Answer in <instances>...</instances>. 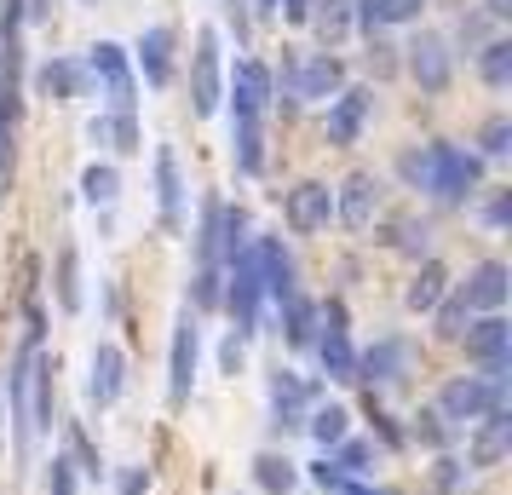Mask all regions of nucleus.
Masks as SVG:
<instances>
[{
  "mask_svg": "<svg viewBox=\"0 0 512 495\" xmlns=\"http://www.w3.org/2000/svg\"><path fill=\"white\" fill-rule=\"evenodd\" d=\"M104 144H116L121 156L139 150V121H133V110H116V121H104Z\"/></svg>",
  "mask_w": 512,
  "mask_h": 495,
  "instance_id": "obj_31",
  "label": "nucleus"
},
{
  "mask_svg": "<svg viewBox=\"0 0 512 495\" xmlns=\"http://www.w3.org/2000/svg\"><path fill=\"white\" fill-rule=\"evenodd\" d=\"M139 64L150 75V87H167V75H173V29H144Z\"/></svg>",
  "mask_w": 512,
  "mask_h": 495,
  "instance_id": "obj_21",
  "label": "nucleus"
},
{
  "mask_svg": "<svg viewBox=\"0 0 512 495\" xmlns=\"http://www.w3.org/2000/svg\"><path fill=\"white\" fill-rule=\"evenodd\" d=\"M236 167L242 173H259L265 167V150H259V121H236Z\"/></svg>",
  "mask_w": 512,
  "mask_h": 495,
  "instance_id": "obj_29",
  "label": "nucleus"
},
{
  "mask_svg": "<svg viewBox=\"0 0 512 495\" xmlns=\"http://www.w3.org/2000/svg\"><path fill=\"white\" fill-rule=\"evenodd\" d=\"M415 438H420V444H432V449H443V444H449V421H443L438 409H420V415H415Z\"/></svg>",
  "mask_w": 512,
  "mask_h": 495,
  "instance_id": "obj_35",
  "label": "nucleus"
},
{
  "mask_svg": "<svg viewBox=\"0 0 512 495\" xmlns=\"http://www.w3.org/2000/svg\"><path fill=\"white\" fill-rule=\"evenodd\" d=\"M81 190H87V202H93V208H110V202L121 196L116 167H87V173H81Z\"/></svg>",
  "mask_w": 512,
  "mask_h": 495,
  "instance_id": "obj_28",
  "label": "nucleus"
},
{
  "mask_svg": "<svg viewBox=\"0 0 512 495\" xmlns=\"http://www.w3.org/2000/svg\"><path fill=\"white\" fill-rule=\"evenodd\" d=\"M403 179L426 190V179H432V150H426V156H420V150H415V156H403Z\"/></svg>",
  "mask_w": 512,
  "mask_h": 495,
  "instance_id": "obj_40",
  "label": "nucleus"
},
{
  "mask_svg": "<svg viewBox=\"0 0 512 495\" xmlns=\"http://www.w3.org/2000/svg\"><path fill=\"white\" fill-rule=\"evenodd\" d=\"M41 87H47L52 98H75L81 75H75V64H64V58H58V64H47V70H41Z\"/></svg>",
  "mask_w": 512,
  "mask_h": 495,
  "instance_id": "obj_32",
  "label": "nucleus"
},
{
  "mask_svg": "<svg viewBox=\"0 0 512 495\" xmlns=\"http://www.w3.org/2000/svg\"><path fill=\"white\" fill-rule=\"evenodd\" d=\"M403 369H409V346L403 340H380L369 357H357V380H374V386L403 380Z\"/></svg>",
  "mask_w": 512,
  "mask_h": 495,
  "instance_id": "obj_19",
  "label": "nucleus"
},
{
  "mask_svg": "<svg viewBox=\"0 0 512 495\" xmlns=\"http://www.w3.org/2000/svg\"><path fill=\"white\" fill-rule=\"evenodd\" d=\"M282 311H288V340H294V346H311V323H317V311L305 306L300 294H294Z\"/></svg>",
  "mask_w": 512,
  "mask_h": 495,
  "instance_id": "obj_34",
  "label": "nucleus"
},
{
  "mask_svg": "<svg viewBox=\"0 0 512 495\" xmlns=\"http://www.w3.org/2000/svg\"><path fill=\"white\" fill-rule=\"evenodd\" d=\"M374 202H380V185H374L369 173H351L346 185H340V219H346L351 231H363L374 219Z\"/></svg>",
  "mask_w": 512,
  "mask_h": 495,
  "instance_id": "obj_20",
  "label": "nucleus"
},
{
  "mask_svg": "<svg viewBox=\"0 0 512 495\" xmlns=\"http://www.w3.org/2000/svg\"><path fill=\"white\" fill-rule=\"evenodd\" d=\"M219 357H225V369L236 375V369H242V340L231 334V340H225V352H219Z\"/></svg>",
  "mask_w": 512,
  "mask_h": 495,
  "instance_id": "obj_47",
  "label": "nucleus"
},
{
  "mask_svg": "<svg viewBox=\"0 0 512 495\" xmlns=\"http://www.w3.org/2000/svg\"><path fill=\"white\" fill-rule=\"evenodd\" d=\"M484 150H489V156H507V150H512V121L507 116H495L484 127Z\"/></svg>",
  "mask_w": 512,
  "mask_h": 495,
  "instance_id": "obj_38",
  "label": "nucleus"
},
{
  "mask_svg": "<svg viewBox=\"0 0 512 495\" xmlns=\"http://www.w3.org/2000/svg\"><path fill=\"white\" fill-rule=\"evenodd\" d=\"M305 403H311V386H305L294 369H277V375H271V426H277V432H294V426H305V421H300Z\"/></svg>",
  "mask_w": 512,
  "mask_h": 495,
  "instance_id": "obj_10",
  "label": "nucleus"
},
{
  "mask_svg": "<svg viewBox=\"0 0 512 495\" xmlns=\"http://www.w3.org/2000/svg\"><path fill=\"white\" fill-rule=\"evenodd\" d=\"M374 110V93L369 87H351V93L334 98V110H328V144H351L363 133V121Z\"/></svg>",
  "mask_w": 512,
  "mask_h": 495,
  "instance_id": "obj_11",
  "label": "nucleus"
},
{
  "mask_svg": "<svg viewBox=\"0 0 512 495\" xmlns=\"http://www.w3.org/2000/svg\"><path fill=\"white\" fill-rule=\"evenodd\" d=\"M144 490H150V472H144V467H133L127 478H121V490H116V495H144Z\"/></svg>",
  "mask_w": 512,
  "mask_h": 495,
  "instance_id": "obj_45",
  "label": "nucleus"
},
{
  "mask_svg": "<svg viewBox=\"0 0 512 495\" xmlns=\"http://www.w3.org/2000/svg\"><path fill=\"white\" fill-rule=\"evenodd\" d=\"M282 87H288V98H300V104L328 98V93H340V64H334L328 52H305V58H294V64H288Z\"/></svg>",
  "mask_w": 512,
  "mask_h": 495,
  "instance_id": "obj_4",
  "label": "nucleus"
},
{
  "mask_svg": "<svg viewBox=\"0 0 512 495\" xmlns=\"http://www.w3.org/2000/svg\"><path fill=\"white\" fill-rule=\"evenodd\" d=\"M277 12L288 24H305V18H311V0H277Z\"/></svg>",
  "mask_w": 512,
  "mask_h": 495,
  "instance_id": "obj_44",
  "label": "nucleus"
},
{
  "mask_svg": "<svg viewBox=\"0 0 512 495\" xmlns=\"http://www.w3.org/2000/svg\"><path fill=\"white\" fill-rule=\"evenodd\" d=\"M311 6H323V12L305 18V24H317V41H323V47H340L346 29H351V6L346 0H311Z\"/></svg>",
  "mask_w": 512,
  "mask_h": 495,
  "instance_id": "obj_23",
  "label": "nucleus"
},
{
  "mask_svg": "<svg viewBox=\"0 0 512 495\" xmlns=\"http://www.w3.org/2000/svg\"><path fill=\"white\" fill-rule=\"evenodd\" d=\"M461 340H466V357H478L484 369H507V340H512V329L501 323V317H484V323H472Z\"/></svg>",
  "mask_w": 512,
  "mask_h": 495,
  "instance_id": "obj_15",
  "label": "nucleus"
},
{
  "mask_svg": "<svg viewBox=\"0 0 512 495\" xmlns=\"http://www.w3.org/2000/svg\"><path fill=\"white\" fill-rule=\"evenodd\" d=\"M70 444H75V455H81V461H87V472H98V455H93V444H87V438H81V432H70Z\"/></svg>",
  "mask_w": 512,
  "mask_h": 495,
  "instance_id": "obj_46",
  "label": "nucleus"
},
{
  "mask_svg": "<svg viewBox=\"0 0 512 495\" xmlns=\"http://www.w3.org/2000/svg\"><path fill=\"white\" fill-rule=\"evenodd\" d=\"M328 334H323V369L328 380H357V352H351V340H346V311L340 306H328Z\"/></svg>",
  "mask_w": 512,
  "mask_h": 495,
  "instance_id": "obj_14",
  "label": "nucleus"
},
{
  "mask_svg": "<svg viewBox=\"0 0 512 495\" xmlns=\"http://www.w3.org/2000/svg\"><path fill=\"white\" fill-rule=\"evenodd\" d=\"M219 35L213 29H202L196 35V70H190V110L196 116H213L219 110Z\"/></svg>",
  "mask_w": 512,
  "mask_h": 495,
  "instance_id": "obj_5",
  "label": "nucleus"
},
{
  "mask_svg": "<svg viewBox=\"0 0 512 495\" xmlns=\"http://www.w3.org/2000/svg\"><path fill=\"white\" fill-rule=\"evenodd\" d=\"M340 467H346V472H369L374 467V444H363V438L340 444Z\"/></svg>",
  "mask_w": 512,
  "mask_h": 495,
  "instance_id": "obj_37",
  "label": "nucleus"
},
{
  "mask_svg": "<svg viewBox=\"0 0 512 495\" xmlns=\"http://www.w3.org/2000/svg\"><path fill=\"white\" fill-rule=\"evenodd\" d=\"M328 213H334V190H328V185L305 179V185L288 190V225H294L300 236L323 231V225H328Z\"/></svg>",
  "mask_w": 512,
  "mask_h": 495,
  "instance_id": "obj_8",
  "label": "nucleus"
},
{
  "mask_svg": "<svg viewBox=\"0 0 512 495\" xmlns=\"http://www.w3.org/2000/svg\"><path fill=\"white\" fill-rule=\"evenodd\" d=\"M507 444H512V415H507V403H501V409H489L484 415L478 438H472V467H501Z\"/></svg>",
  "mask_w": 512,
  "mask_h": 495,
  "instance_id": "obj_16",
  "label": "nucleus"
},
{
  "mask_svg": "<svg viewBox=\"0 0 512 495\" xmlns=\"http://www.w3.org/2000/svg\"><path fill=\"white\" fill-rule=\"evenodd\" d=\"M121 386H127V357L116 346H98L93 352V380H87V392H93L98 409H110L121 398Z\"/></svg>",
  "mask_w": 512,
  "mask_h": 495,
  "instance_id": "obj_17",
  "label": "nucleus"
},
{
  "mask_svg": "<svg viewBox=\"0 0 512 495\" xmlns=\"http://www.w3.org/2000/svg\"><path fill=\"white\" fill-rule=\"evenodd\" d=\"M340 495H380V490H363V484H351V478H346V484H340Z\"/></svg>",
  "mask_w": 512,
  "mask_h": 495,
  "instance_id": "obj_48",
  "label": "nucleus"
},
{
  "mask_svg": "<svg viewBox=\"0 0 512 495\" xmlns=\"http://www.w3.org/2000/svg\"><path fill=\"white\" fill-rule=\"evenodd\" d=\"M443 283H449V277H443V265L426 260V265H420V277L409 283V311H432L443 300Z\"/></svg>",
  "mask_w": 512,
  "mask_h": 495,
  "instance_id": "obj_26",
  "label": "nucleus"
},
{
  "mask_svg": "<svg viewBox=\"0 0 512 495\" xmlns=\"http://www.w3.org/2000/svg\"><path fill=\"white\" fill-rule=\"evenodd\" d=\"M466 329H472V311H466L461 300H449V306L438 311V334H443V340H461Z\"/></svg>",
  "mask_w": 512,
  "mask_h": 495,
  "instance_id": "obj_36",
  "label": "nucleus"
},
{
  "mask_svg": "<svg viewBox=\"0 0 512 495\" xmlns=\"http://www.w3.org/2000/svg\"><path fill=\"white\" fill-rule=\"evenodd\" d=\"M409 75H415L426 93H443L449 87V47H443L438 35H420L415 47H409Z\"/></svg>",
  "mask_w": 512,
  "mask_h": 495,
  "instance_id": "obj_13",
  "label": "nucleus"
},
{
  "mask_svg": "<svg viewBox=\"0 0 512 495\" xmlns=\"http://www.w3.org/2000/svg\"><path fill=\"white\" fill-rule=\"evenodd\" d=\"M357 12H363V24L374 35L380 24H409V18H420V0H363Z\"/></svg>",
  "mask_w": 512,
  "mask_h": 495,
  "instance_id": "obj_25",
  "label": "nucleus"
},
{
  "mask_svg": "<svg viewBox=\"0 0 512 495\" xmlns=\"http://www.w3.org/2000/svg\"><path fill=\"white\" fill-rule=\"evenodd\" d=\"M254 478H259V484H265L271 495H288L294 484H300V472H294V461H288V455H271V449H265V455L254 461Z\"/></svg>",
  "mask_w": 512,
  "mask_h": 495,
  "instance_id": "obj_24",
  "label": "nucleus"
},
{
  "mask_svg": "<svg viewBox=\"0 0 512 495\" xmlns=\"http://www.w3.org/2000/svg\"><path fill=\"white\" fill-rule=\"evenodd\" d=\"M58 306L64 311H81V277H75V248L58 254Z\"/></svg>",
  "mask_w": 512,
  "mask_h": 495,
  "instance_id": "obj_30",
  "label": "nucleus"
},
{
  "mask_svg": "<svg viewBox=\"0 0 512 495\" xmlns=\"http://www.w3.org/2000/svg\"><path fill=\"white\" fill-rule=\"evenodd\" d=\"M156 196H162V225L179 231V196H185V185H179V156L173 150H156Z\"/></svg>",
  "mask_w": 512,
  "mask_h": 495,
  "instance_id": "obj_22",
  "label": "nucleus"
},
{
  "mask_svg": "<svg viewBox=\"0 0 512 495\" xmlns=\"http://www.w3.org/2000/svg\"><path fill=\"white\" fill-rule=\"evenodd\" d=\"M501 392H507V369H484V375H455L449 386L438 392V409L443 421H484L489 409H501Z\"/></svg>",
  "mask_w": 512,
  "mask_h": 495,
  "instance_id": "obj_1",
  "label": "nucleus"
},
{
  "mask_svg": "<svg viewBox=\"0 0 512 495\" xmlns=\"http://www.w3.org/2000/svg\"><path fill=\"white\" fill-rule=\"evenodd\" d=\"M47 495H75V461H52V472H47Z\"/></svg>",
  "mask_w": 512,
  "mask_h": 495,
  "instance_id": "obj_39",
  "label": "nucleus"
},
{
  "mask_svg": "<svg viewBox=\"0 0 512 495\" xmlns=\"http://www.w3.org/2000/svg\"><path fill=\"white\" fill-rule=\"evenodd\" d=\"M231 104H236V121H259L265 116V104H271V75H265V64H254V58H242L231 75Z\"/></svg>",
  "mask_w": 512,
  "mask_h": 495,
  "instance_id": "obj_9",
  "label": "nucleus"
},
{
  "mask_svg": "<svg viewBox=\"0 0 512 495\" xmlns=\"http://www.w3.org/2000/svg\"><path fill=\"white\" fill-rule=\"evenodd\" d=\"M259 300H265L259 260H254V248H242V254H231V294H225V306H231V317H236V334H254Z\"/></svg>",
  "mask_w": 512,
  "mask_h": 495,
  "instance_id": "obj_3",
  "label": "nucleus"
},
{
  "mask_svg": "<svg viewBox=\"0 0 512 495\" xmlns=\"http://www.w3.org/2000/svg\"><path fill=\"white\" fill-rule=\"evenodd\" d=\"M305 426H311V438H317V444L328 449V444H346V426H351V415L340 409V403H323V409H317V415H311Z\"/></svg>",
  "mask_w": 512,
  "mask_h": 495,
  "instance_id": "obj_27",
  "label": "nucleus"
},
{
  "mask_svg": "<svg viewBox=\"0 0 512 495\" xmlns=\"http://www.w3.org/2000/svg\"><path fill=\"white\" fill-rule=\"evenodd\" d=\"M196 306H219V277H213V265H202V277H196Z\"/></svg>",
  "mask_w": 512,
  "mask_h": 495,
  "instance_id": "obj_41",
  "label": "nucleus"
},
{
  "mask_svg": "<svg viewBox=\"0 0 512 495\" xmlns=\"http://www.w3.org/2000/svg\"><path fill=\"white\" fill-rule=\"evenodd\" d=\"M484 81H489V87H507V81H512V47H507V41L484 47Z\"/></svg>",
  "mask_w": 512,
  "mask_h": 495,
  "instance_id": "obj_33",
  "label": "nucleus"
},
{
  "mask_svg": "<svg viewBox=\"0 0 512 495\" xmlns=\"http://www.w3.org/2000/svg\"><path fill=\"white\" fill-rule=\"evenodd\" d=\"M461 478H466L461 461H449V455H443V461H438V484H443V490H461Z\"/></svg>",
  "mask_w": 512,
  "mask_h": 495,
  "instance_id": "obj_43",
  "label": "nucleus"
},
{
  "mask_svg": "<svg viewBox=\"0 0 512 495\" xmlns=\"http://www.w3.org/2000/svg\"><path fill=\"white\" fill-rule=\"evenodd\" d=\"M35 346L18 357V369H12V432H18V449H29V432H35V415H29V380H35Z\"/></svg>",
  "mask_w": 512,
  "mask_h": 495,
  "instance_id": "obj_18",
  "label": "nucleus"
},
{
  "mask_svg": "<svg viewBox=\"0 0 512 495\" xmlns=\"http://www.w3.org/2000/svg\"><path fill=\"white\" fill-rule=\"evenodd\" d=\"M93 75L110 87L116 110H133V70H127V52H121L116 41H98L93 47Z\"/></svg>",
  "mask_w": 512,
  "mask_h": 495,
  "instance_id": "obj_12",
  "label": "nucleus"
},
{
  "mask_svg": "<svg viewBox=\"0 0 512 495\" xmlns=\"http://www.w3.org/2000/svg\"><path fill=\"white\" fill-rule=\"evenodd\" d=\"M190 386H196V317H179V329H173V357H167V398L185 403Z\"/></svg>",
  "mask_w": 512,
  "mask_h": 495,
  "instance_id": "obj_6",
  "label": "nucleus"
},
{
  "mask_svg": "<svg viewBox=\"0 0 512 495\" xmlns=\"http://www.w3.org/2000/svg\"><path fill=\"white\" fill-rule=\"evenodd\" d=\"M259 12H277V0H259Z\"/></svg>",
  "mask_w": 512,
  "mask_h": 495,
  "instance_id": "obj_49",
  "label": "nucleus"
},
{
  "mask_svg": "<svg viewBox=\"0 0 512 495\" xmlns=\"http://www.w3.org/2000/svg\"><path fill=\"white\" fill-rule=\"evenodd\" d=\"M455 300H461L466 311H489V317H495V311L507 306V265H501V260H484V265H478V271L461 283V294H455Z\"/></svg>",
  "mask_w": 512,
  "mask_h": 495,
  "instance_id": "obj_7",
  "label": "nucleus"
},
{
  "mask_svg": "<svg viewBox=\"0 0 512 495\" xmlns=\"http://www.w3.org/2000/svg\"><path fill=\"white\" fill-rule=\"evenodd\" d=\"M472 185H478V156L461 150V144H432V179H426V190L443 196V202H461Z\"/></svg>",
  "mask_w": 512,
  "mask_h": 495,
  "instance_id": "obj_2",
  "label": "nucleus"
},
{
  "mask_svg": "<svg viewBox=\"0 0 512 495\" xmlns=\"http://www.w3.org/2000/svg\"><path fill=\"white\" fill-rule=\"evenodd\" d=\"M311 478H317L323 490H334V495H340V484H346V472H340V467H328V461H317V467H311Z\"/></svg>",
  "mask_w": 512,
  "mask_h": 495,
  "instance_id": "obj_42",
  "label": "nucleus"
}]
</instances>
